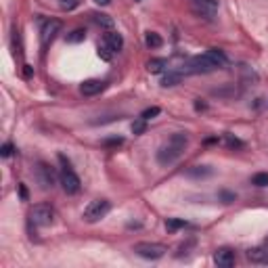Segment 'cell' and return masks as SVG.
I'll return each instance as SVG.
<instances>
[{"mask_svg": "<svg viewBox=\"0 0 268 268\" xmlns=\"http://www.w3.org/2000/svg\"><path fill=\"white\" fill-rule=\"evenodd\" d=\"M228 63V59L222 51L218 48H210L207 53L203 55H197L193 59H188L182 74H212L216 69H222L224 65Z\"/></svg>", "mask_w": 268, "mask_h": 268, "instance_id": "cell-1", "label": "cell"}, {"mask_svg": "<svg viewBox=\"0 0 268 268\" xmlns=\"http://www.w3.org/2000/svg\"><path fill=\"white\" fill-rule=\"evenodd\" d=\"M186 145H188V136L184 132H174L170 136V141H168L166 145H162L160 151H157V164H162V166L174 164L178 157L184 153Z\"/></svg>", "mask_w": 268, "mask_h": 268, "instance_id": "cell-2", "label": "cell"}, {"mask_svg": "<svg viewBox=\"0 0 268 268\" xmlns=\"http://www.w3.org/2000/svg\"><path fill=\"white\" fill-rule=\"evenodd\" d=\"M59 164H61V172H59V182H61L63 191L69 193V195H76L78 191H80V178H78V174L74 172L72 164L67 162L65 155H59Z\"/></svg>", "mask_w": 268, "mask_h": 268, "instance_id": "cell-3", "label": "cell"}, {"mask_svg": "<svg viewBox=\"0 0 268 268\" xmlns=\"http://www.w3.org/2000/svg\"><path fill=\"white\" fill-rule=\"evenodd\" d=\"M109 210H111V203H109L107 199H94L86 205L82 218H84V222L94 224V222L101 220V218H105L109 214Z\"/></svg>", "mask_w": 268, "mask_h": 268, "instance_id": "cell-4", "label": "cell"}, {"mask_svg": "<svg viewBox=\"0 0 268 268\" xmlns=\"http://www.w3.org/2000/svg\"><path fill=\"white\" fill-rule=\"evenodd\" d=\"M57 218V212L53 210L51 205L40 203V205H34L32 212H29V224H36V226H51Z\"/></svg>", "mask_w": 268, "mask_h": 268, "instance_id": "cell-5", "label": "cell"}, {"mask_svg": "<svg viewBox=\"0 0 268 268\" xmlns=\"http://www.w3.org/2000/svg\"><path fill=\"white\" fill-rule=\"evenodd\" d=\"M132 252L136 256H141L145 258V260H160V258L166 256L168 252V247L162 245V243H151V241H143V243H136L132 247Z\"/></svg>", "mask_w": 268, "mask_h": 268, "instance_id": "cell-6", "label": "cell"}, {"mask_svg": "<svg viewBox=\"0 0 268 268\" xmlns=\"http://www.w3.org/2000/svg\"><path fill=\"white\" fill-rule=\"evenodd\" d=\"M34 174H36V180L42 188H53L57 182V174L53 170V166H48L44 162H38L34 168Z\"/></svg>", "mask_w": 268, "mask_h": 268, "instance_id": "cell-7", "label": "cell"}, {"mask_svg": "<svg viewBox=\"0 0 268 268\" xmlns=\"http://www.w3.org/2000/svg\"><path fill=\"white\" fill-rule=\"evenodd\" d=\"M61 32V21H57V19H46L42 21V27H40V44L42 48H46L55 40V36Z\"/></svg>", "mask_w": 268, "mask_h": 268, "instance_id": "cell-8", "label": "cell"}, {"mask_svg": "<svg viewBox=\"0 0 268 268\" xmlns=\"http://www.w3.org/2000/svg\"><path fill=\"white\" fill-rule=\"evenodd\" d=\"M191 2H193V11L205 19H212L218 11V0H191Z\"/></svg>", "mask_w": 268, "mask_h": 268, "instance_id": "cell-9", "label": "cell"}, {"mask_svg": "<svg viewBox=\"0 0 268 268\" xmlns=\"http://www.w3.org/2000/svg\"><path fill=\"white\" fill-rule=\"evenodd\" d=\"M214 262L220 266V268H231V266L235 264V252L222 247V250H218V252L214 254Z\"/></svg>", "mask_w": 268, "mask_h": 268, "instance_id": "cell-10", "label": "cell"}, {"mask_svg": "<svg viewBox=\"0 0 268 268\" xmlns=\"http://www.w3.org/2000/svg\"><path fill=\"white\" fill-rule=\"evenodd\" d=\"M103 42L111 48L113 53H120L122 48H124V38H122V34H117V32H113V29H109V32L103 36Z\"/></svg>", "mask_w": 268, "mask_h": 268, "instance_id": "cell-11", "label": "cell"}, {"mask_svg": "<svg viewBox=\"0 0 268 268\" xmlns=\"http://www.w3.org/2000/svg\"><path fill=\"white\" fill-rule=\"evenodd\" d=\"M105 90V82L101 80H86L82 86H80V92L84 96H94V94H101Z\"/></svg>", "mask_w": 268, "mask_h": 268, "instance_id": "cell-12", "label": "cell"}, {"mask_svg": "<svg viewBox=\"0 0 268 268\" xmlns=\"http://www.w3.org/2000/svg\"><path fill=\"white\" fill-rule=\"evenodd\" d=\"M247 258L256 264H268V245L264 247H254V250L247 252Z\"/></svg>", "mask_w": 268, "mask_h": 268, "instance_id": "cell-13", "label": "cell"}, {"mask_svg": "<svg viewBox=\"0 0 268 268\" xmlns=\"http://www.w3.org/2000/svg\"><path fill=\"white\" fill-rule=\"evenodd\" d=\"M184 174L188 178H207L214 174V168L212 166H193V168H188Z\"/></svg>", "mask_w": 268, "mask_h": 268, "instance_id": "cell-14", "label": "cell"}, {"mask_svg": "<svg viewBox=\"0 0 268 268\" xmlns=\"http://www.w3.org/2000/svg\"><path fill=\"white\" fill-rule=\"evenodd\" d=\"M182 72H168L164 78H162V86L168 88V86H176V84H180L182 82Z\"/></svg>", "mask_w": 268, "mask_h": 268, "instance_id": "cell-15", "label": "cell"}, {"mask_svg": "<svg viewBox=\"0 0 268 268\" xmlns=\"http://www.w3.org/2000/svg\"><path fill=\"white\" fill-rule=\"evenodd\" d=\"M147 69L151 74H162V72H166V69H168V61H166V59H151V61L147 63Z\"/></svg>", "mask_w": 268, "mask_h": 268, "instance_id": "cell-16", "label": "cell"}, {"mask_svg": "<svg viewBox=\"0 0 268 268\" xmlns=\"http://www.w3.org/2000/svg\"><path fill=\"white\" fill-rule=\"evenodd\" d=\"M65 40H67L69 44L84 42V40H86V32H84V29H74V32H69V34L65 36Z\"/></svg>", "mask_w": 268, "mask_h": 268, "instance_id": "cell-17", "label": "cell"}, {"mask_svg": "<svg viewBox=\"0 0 268 268\" xmlns=\"http://www.w3.org/2000/svg\"><path fill=\"white\" fill-rule=\"evenodd\" d=\"M145 44H147L149 48H160V46L164 44V40H162V36H160V34H155V32H147Z\"/></svg>", "mask_w": 268, "mask_h": 268, "instance_id": "cell-18", "label": "cell"}, {"mask_svg": "<svg viewBox=\"0 0 268 268\" xmlns=\"http://www.w3.org/2000/svg\"><path fill=\"white\" fill-rule=\"evenodd\" d=\"M186 222L180 220V218H168L166 220V228H168V233H176V231H180V228H184Z\"/></svg>", "mask_w": 268, "mask_h": 268, "instance_id": "cell-19", "label": "cell"}, {"mask_svg": "<svg viewBox=\"0 0 268 268\" xmlns=\"http://www.w3.org/2000/svg\"><path fill=\"white\" fill-rule=\"evenodd\" d=\"M92 17H94V21H96L98 25H103V27H107V29H111V27H113V19L109 17V15L96 13V15H92Z\"/></svg>", "mask_w": 268, "mask_h": 268, "instance_id": "cell-20", "label": "cell"}, {"mask_svg": "<svg viewBox=\"0 0 268 268\" xmlns=\"http://www.w3.org/2000/svg\"><path fill=\"white\" fill-rule=\"evenodd\" d=\"M224 145L228 149H243V143L237 136H233V134H224Z\"/></svg>", "mask_w": 268, "mask_h": 268, "instance_id": "cell-21", "label": "cell"}, {"mask_svg": "<svg viewBox=\"0 0 268 268\" xmlns=\"http://www.w3.org/2000/svg\"><path fill=\"white\" fill-rule=\"evenodd\" d=\"M252 184L256 186H268V172H258L252 176Z\"/></svg>", "mask_w": 268, "mask_h": 268, "instance_id": "cell-22", "label": "cell"}, {"mask_svg": "<svg viewBox=\"0 0 268 268\" xmlns=\"http://www.w3.org/2000/svg\"><path fill=\"white\" fill-rule=\"evenodd\" d=\"M113 55H115V53H113L111 48H109L105 42H103V44H98V57H101L103 61H111Z\"/></svg>", "mask_w": 268, "mask_h": 268, "instance_id": "cell-23", "label": "cell"}, {"mask_svg": "<svg viewBox=\"0 0 268 268\" xmlns=\"http://www.w3.org/2000/svg\"><path fill=\"white\" fill-rule=\"evenodd\" d=\"M147 130V120H143V117H138V120L132 122V132L138 136V134H145Z\"/></svg>", "mask_w": 268, "mask_h": 268, "instance_id": "cell-24", "label": "cell"}, {"mask_svg": "<svg viewBox=\"0 0 268 268\" xmlns=\"http://www.w3.org/2000/svg\"><path fill=\"white\" fill-rule=\"evenodd\" d=\"M160 111H162L160 107H149V109H145V111L141 113V117H143V120H147V122H149V120H153L155 115H160Z\"/></svg>", "mask_w": 268, "mask_h": 268, "instance_id": "cell-25", "label": "cell"}, {"mask_svg": "<svg viewBox=\"0 0 268 268\" xmlns=\"http://www.w3.org/2000/svg\"><path fill=\"white\" fill-rule=\"evenodd\" d=\"M218 197H220L222 203H233L237 199V195L233 191H220V193H218Z\"/></svg>", "mask_w": 268, "mask_h": 268, "instance_id": "cell-26", "label": "cell"}, {"mask_svg": "<svg viewBox=\"0 0 268 268\" xmlns=\"http://www.w3.org/2000/svg\"><path fill=\"white\" fill-rule=\"evenodd\" d=\"M59 4H61L63 11H72V8H76L78 4H80V0H61Z\"/></svg>", "mask_w": 268, "mask_h": 268, "instance_id": "cell-27", "label": "cell"}, {"mask_svg": "<svg viewBox=\"0 0 268 268\" xmlns=\"http://www.w3.org/2000/svg\"><path fill=\"white\" fill-rule=\"evenodd\" d=\"M13 151H15V147L11 143H6V145H2V151H0V153H2V157H11Z\"/></svg>", "mask_w": 268, "mask_h": 268, "instance_id": "cell-28", "label": "cell"}, {"mask_svg": "<svg viewBox=\"0 0 268 268\" xmlns=\"http://www.w3.org/2000/svg\"><path fill=\"white\" fill-rule=\"evenodd\" d=\"M124 143V138H120V136H117V138H109V141H105V145H122Z\"/></svg>", "mask_w": 268, "mask_h": 268, "instance_id": "cell-29", "label": "cell"}, {"mask_svg": "<svg viewBox=\"0 0 268 268\" xmlns=\"http://www.w3.org/2000/svg\"><path fill=\"white\" fill-rule=\"evenodd\" d=\"M195 109H197V111H201V109H205V103H201V98H197V101H195Z\"/></svg>", "mask_w": 268, "mask_h": 268, "instance_id": "cell-30", "label": "cell"}, {"mask_svg": "<svg viewBox=\"0 0 268 268\" xmlns=\"http://www.w3.org/2000/svg\"><path fill=\"white\" fill-rule=\"evenodd\" d=\"M19 193H21V199H27V191H25L23 184H19Z\"/></svg>", "mask_w": 268, "mask_h": 268, "instance_id": "cell-31", "label": "cell"}, {"mask_svg": "<svg viewBox=\"0 0 268 268\" xmlns=\"http://www.w3.org/2000/svg\"><path fill=\"white\" fill-rule=\"evenodd\" d=\"M29 76H32V67L25 65V78H29Z\"/></svg>", "mask_w": 268, "mask_h": 268, "instance_id": "cell-32", "label": "cell"}, {"mask_svg": "<svg viewBox=\"0 0 268 268\" xmlns=\"http://www.w3.org/2000/svg\"><path fill=\"white\" fill-rule=\"evenodd\" d=\"M109 2H111V0H96V4H103V6L109 4Z\"/></svg>", "mask_w": 268, "mask_h": 268, "instance_id": "cell-33", "label": "cell"}]
</instances>
